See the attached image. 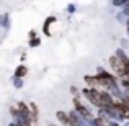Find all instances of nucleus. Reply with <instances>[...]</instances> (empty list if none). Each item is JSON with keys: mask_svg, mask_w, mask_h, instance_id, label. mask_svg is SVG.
<instances>
[{"mask_svg": "<svg viewBox=\"0 0 129 126\" xmlns=\"http://www.w3.org/2000/svg\"><path fill=\"white\" fill-rule=\"evenodd\" d=\"M110 62H111V67L116 70V74H119V75L126 74V66H129V62L121 61V59H118V57H111Z\"/></svg>", "mask_w": 129, "mask_h": 126, "instance_id": "1", "label": "nucleus"}, {"mask_svg": "<svg viewBox=\"0 0 129 126\" xmlns=\"http://www.w3.org/2000/svg\"><path fill=\"white\" fill-rule=\"evenodd\" d=\"M16 74H18V75H25V74H26V69H25V67H20Z\"/></svg>", "mask_w": 129, "mask_h": 126, "instance_id": "2", "label": "nucleus"}]
</instances>
